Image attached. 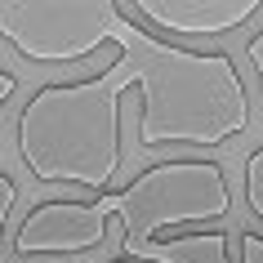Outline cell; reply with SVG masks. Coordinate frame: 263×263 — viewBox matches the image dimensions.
I'll list each match as a JSON object with an SVG mask.
<instances>
[{
	"mask_svg": "<svg viewBox=\"0 0 263 263\" xmlns=\"http://www.w3.org/2000/svg\"><path fill=\"white\" fill-rule=\"evenodd\" d=\"M111 54V81L121 89H139V147H223L250 129L246 81L228 54L179 49L156 31L121 23Z\"/></svg>",
	"mask_w": 263,
	"mask_h": 263,
	"instance_id": "1",
	"label": "cell"
},
{
	"mask_svg": "<svg viewBox=\"0 0 263 263\" xmlns=\"http://www.w3.org/2000/svg\"><path fill=\"white\" fill-rule=\"evenodd\" d=\"M18 156L41 183L107 192L121 170V89L111 71L36 89L18 116Z\"/></svg>",
	"mask_w": 263,
	"mask_h": 263,
	"instance_id": "2",
	"label": "cell"
},
{
	"mask_svg": "<svg viewBox=\"0 0 263 263\" xmlns=\"http://www.w3.org/2000/svg\"><path fill=\"white\" fill-rule=\"evenodd\" d=\"M103 201L125 223L121 250L134 254L147 241H161V232L170 228L223 219L232 210V187H228L223 165L214 161H161L143 170L129 187L103 192Z\"/></svg>",
	"mask_w": 263,
	"mask_h": 263,
	"instance_id": "3",
	"label": "cell"
},
{
	"mask_svg": "<svg viewBox=\"0 0 263 263\" xmlns=\"http://www.w3.org/2000/svg\"><path fill=\"white\" fill-rule=\"evenodd\" d=\"M121 23L116 0H0V41L45 67L116 49Z\"/></svg>",
	"mask_w": 263,
	"mask_h": 263,
	"instance_id": "4",
	"label": "cell"
},
{
	"mask_svg": "<svg viewBox=\"0 0 263 263\" xmlns=\"http://www.w3.org/2000/svg\"><path fill=\"white\" fill-rule=\"evenodd\" d=\"M107 219L111 210L107 201H49V205H36L23 219L14 236L18 254H85V250L103 246L107 236Z\"/></svg>",
	"mask_w": 263,
	"mask_h": 263,
	"instance_id": "5",
	"label": "cell"
},
{
	"mask_svg": "<svg viewBox=\"0 0 263 263\" xmlns=\"http://www.w3.org/2000/svg\"><path fill=\"white\" fill-rule=\"evenodd\" d=\"M259 14H263L259 0H134V5H121V18H129V23H147L165 36H196V41L241 31Z\"/></svg>",
	"mask_w": 263,
	"mask_h": 263,
	"instance_id": "6",
	"label": "cell"
},
{
	"mask_svg": "<svg viewBox=\"0 0 263 263\" xmlns=\"http://www.w3.org/2000/svg\"><path fill=\"white\" fill-rule=\"evenodd\" d=\"M129 259H143V263H232L223 232H187V236H170V241H147Z\"/></svg>",
	"mask_w": 263,
	"mask_h": 263,
	"instance_id": "7",
	"label": "cell"
},
{
	"mask_svg": "<svg viewBox=\"0 0 263 263\" xmlns=\"http://www.w3.org/2000/svg\"><path fill=\"white\" fill-rule=\"evenodd\" d=\"M241 179H246V205L254 210V219L263 223V147L246 156V174H241Z\"/></svg>",
	"mask_w": 263,
	"mask_h": 263,
	"instance_id": "8",
	"label": "cell"
},
{
	"mask_svg": "<svg viewBox=\"0 0 263 263\" xmlns=\"http://www.w3.org/2000/svg\"><path fill=\"white\" fill-rule=\"evenodd\" d=\"M18 201V187L9 174H0V250H5V223H9V210H14Z\"/></svg>",
	"mask_w": 263,
	"mask_h": 263,
	"instance_id": "9",
	"label": "cell"
},
{
	"mask_svg": "<svg viewBox=\"0 0 263 263\" xmlns=\"http://www.w3.org/2000/svg\"><path fill=\"white\" fill-rule=\"evenodd\" d=\"M246 63L254 67V76H259V85H263V27L246 41Z\"/></svg>",
	"mask_w": 263,
	"mask_h": 263,
	"instance_id": "10",
	"label": "cell"
},
{
	"mask_svg": "<svg viewBox=\"0 0 263 263\" xmlns=\"http://www.w3.org/2000/svg\"><path fill=\"white\" fill-rule=\"evenodd\" d=\"M241 263H263V236H254V232L241 236Z\"/></svg>",
	"mask_w": 263,
	"mask_h": 263,
	"instance_id": "11",
	"label": "cell"
},
{
	"mask_svg": "<svg viewBox=\"0 0 263 263\" xmlns=\"http://www.w3.org/2000/svg\"><path fill=\"white\" fill-rule=\"evenodd\" d=\"M14 89H18V76H14V71H5V67H0V111H5V103L14 98Z\"/></svg>",
	"mask_w": 263,
	"mask_h": 263,
	"instance_id": "12",
	"label": "cell"
},
{
	"mask_svg": "<svg viewBox=\"0 0 263 263\" xmlns=\"http://www.w3.org/2000/svg\"><path fill=\"white\" fill-rule=\"evenodd\" d=\"M121 263H125V259H121Z\"/></svg>",
	"mask_w": 263,
	"mask_h": 263,
	"instance_id": "13",
	"label": "cell"
}]
</instances>
